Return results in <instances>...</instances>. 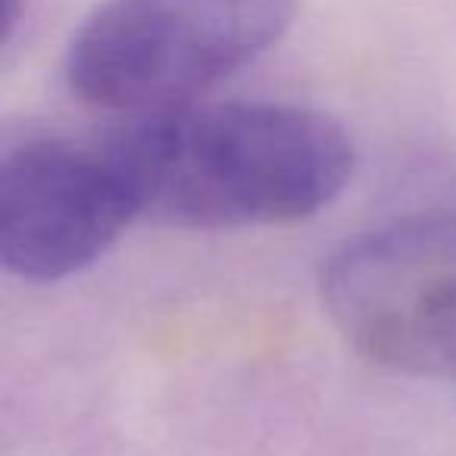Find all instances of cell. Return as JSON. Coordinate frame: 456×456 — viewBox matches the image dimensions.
Listing matches in <instances>:
<instances>
[{
	"label": "cell",
	"mask_w": 456,
	"mask_h": 456,
	"mask_svg": "<svg viewBox=\"0 0 456 456\" xmlns=\"http://www.w3.org/2000/svg\"><path fill=\"white\" fill-rule=\"evenodd\" d=\"M138 219L235 232L310 219L354 178L347 128L294 103H191L107 141Z\"/></svg>",
	"instance_id": "cell-1"
},
{
	"label": "cell",
	"mask_w": 456,
	"mask_h": 456,
	"mask_svg": "<svg viewBox=\"0 0 456 456\" xmlns=\"http://www.w3.org/2000/svg\"><path fill=\"white\" fill-rule=\"evenodd\" d=\"M297 0H103L66 47L78 101L134 119L191 107L273 51Z\"/></svg>",
	"instance_id": "cell-2"
},
{
	"label": "cell",
	"mask_w": 456,
	"mask_h": 456,
	"mask_svg": "<svg viewBox=\"0 0 456 456\" xmlns=\"http://www.w3.org/2000/svg\"><path fill=\"white\" fill-rule=\"evenodd\" d=\"M319 291L338 335L366 362L456 381V213L354 238L329 256Z\"/></svg>",
	"instance_id": "cell-3"
},
{
	"label": "cell",
	"mask_w": 456,
	"mask_h": 456,
	"mask_svg": "<svg viewBox=\"0 0 456 456\" xmlns=\"http://www.w3.org/2000/svg\"><path fill=\"white\" fill-rule=\"evenodd\" d=\"M134 219L107 141H26L0 163V263L26 281L94 266Z\"/></svg>",
	"instance_id": "cell-4"
},
{
	"label": "cell",
	"mask_w": 456,
	"mask_h": 456,
	"mask_svg": "<svg viewBox=\"0 0 456 456\" xmlns=\"http://www.w3.org/2000/svg\"><path fill=\"white\" fill-rule=\"evenodd\" d=\"M22 4H26V0H0V28H4L0 41H4V45L13 41L16 26H20V20H22Z\"/></svg>",
	"instance_id": "cell-5"
}]
</instances>
